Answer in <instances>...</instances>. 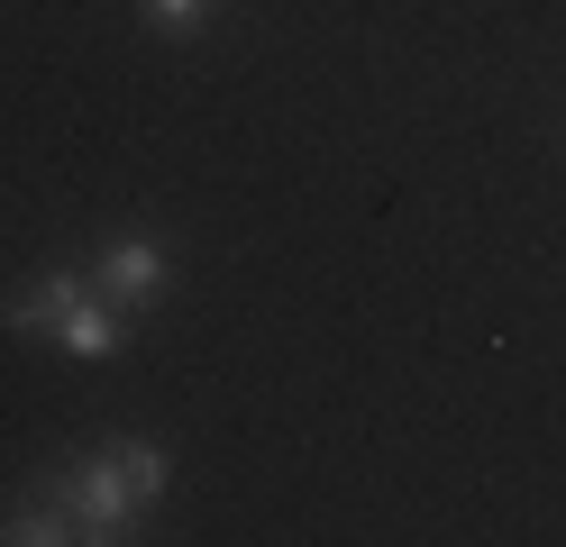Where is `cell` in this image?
<instances>
[{
  "mask_svg": "<svg viewBox=\"0 0 566 547\" xmlns=\"http://www.w3.org/2000/svg\"><path fill=\"white\" fill-rule=\"evenodd\" d=\"M92 292H101L111 311H147L156 292H165V246H156V238H119L111 255H101Z\"/></svg>",
  "mask_w": 566,
  "mask_h": 547,
  "instance_id": "7a4b0ae2",
  "label": "cell"
},
{
  "mask_svg": "<svg viewBox=\"0 0 566 547\" xmlns=\"http://www.w3.org/2000/svg\"><path fill=\"white\" fill-rule=\"evenodd\" d=\"M0 538L10 547H55V538H83V520H74V502H28V511H10V520H0Z\"/></svg>",
  "mask_w": 566,
  "mask_h": 547,
  "instance_id": "5b68a950",
  "label": "cell"
},
{
  "mask_svg": "<svg viewBox=\"0 0 566 547\" xmlns=\"http://www.w3.org/2000/svg\"><path fill=\"white\" fill-rule=\"evenodd\" d=\"M83 292H92V274H74V265H64V274H46V283H28V292H19V302L0 311V319H10L19 338H55V319L74 311Z\"/></svg>",
  "mask_w": 566,
  "mask_h": 547,
  "instance_id": "3957f363",
  "label": "cell"
},
{
  "mask_svg": "<svg viewBox=\"0 0 566 547\" xmlns=\"http://www.w3.org/2000/svg\"><path fill=\"white\" fill-rule=\"evenodd\" d=\"M201 10H210V0H147V19H156L165 36H184V28H201Z\"/></svg>",
  "mask_w": 566,
  "mask_h": 547,
  "instance_id": "52a82bcc",
  "label": "cell"
},
{
  "mask_svg": "<svg viewBox=\"0 0 566 547\" xmlns=\"http://www.w3.org/2000/svg\"><path fill=\"white\" fill-rule=\"evenodd\" d=\"M46 493H55V502H74L83 538H119V529H128V511H137V484H128V456H119V448H101V465H83V474H55Z\"/></svg>",
  "mask_w": 566,
  "mask_h": 547,
  "instance_id": "6da1fadb",
  "label": "cell"
},
{
  "mask_svg": "<svg viewBox=\"0 0 566 547\" xmlns=\"http://www.w3.org/2000/svg\"><path fill=\"white\" fill-rule=\"evenodd\" d=\"M55 338H64V347H74V356H111V347L128 338V319H119L111 302H92V292H83V302H74V311H64V319H55Z\"/></svg>",
  "mask_w": 566,
  "mask_h": 547,
  "instance_id": "277c9868",
  "label": "cell"
},
{
  "mask_svg": "<svg viewBox=\"0 0 566 547\" xmlns=\"http://www.w3.org/2000/svg\"><path fill=\"white\" fill-rule=\"evenodd\" d=\"M119 456H128V484H137V511H147L165 493V448H147V438H119Z\"/></svg>",
  "mask_w": 566,
  "mask_h": 547,
  "instance_id": "8992f818",
  "label": "cell"
}]
</instances>
